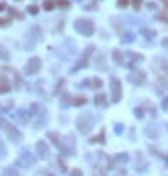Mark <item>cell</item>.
<instances>
[{"label": "cell", "instance_id": "cell-1", "mask_svg": "<svg viewBox=\"0 0 168 176\" xmlns=\"http://www.w3.org/2000/svg\"><path fill=\"white\" fill-rule=\"evenodd\" d=\"M76 29L84 35H92L94 33V24L88 22V20H78L76 22Z\"/></svg>", "mask_w": 168, "mask_h": 176}, {"label": "cell", "instance_id": "cell-2", "mask_svg": "<svg viewBox=\"0 0 168 176\" xmlns=\"http://www.w3.org/2000/svg\"><path fill=\"white\" fill-rule=\"evenodd\" d=\"M39 67H41L39 59H31V61L27 63V67H26V73H27V74H31V73H35V70H39Z\"/></svg>", "mask_w": 168, "mask_h": 176}, {"label": "cell", "instance_id": "cell-3", "mask_svg": "<svg viewBox=\"0 0 168 176\" xmlns=\"http://www.w3.org/2000/svg\"><path fill=\"white\" fill-rule=\"evenodd\" d=\"M2 127H4V129H6V131L10 133V137H12L14 141H18V139H20V133H18V129H14V127H12V125H10L8 121H2Z\"/></svg>", "mask_w": 168, "mask_h": 176}, {"label": "cell", "instance_id": "cell-4", "mask_svg": "<svg viewBox=\"0 0 168 176\" xmlns=\"http://www.w3.org/2000/svg\"><path fill=\"white\" fill-rule=\"evenodd\" d=\"M111 90H113V100H119V96H121V86H119V80L117 78H113L111 80Z\"/></svg>", "mask_w": 168, "mask_h": 176}, {"label": "cell", "instance_id": "cell-5", "mask_svg": "<svg viewBox=\"0 0 168 176\" xmlns=\"http://www.w3.org/2000/svg\"><path fill=\"white\" fill-rule=\"evenodd\" d=\"M131 80H133L135 84H143V82H145V74H143L141 70H135V73H133V76H131Z\"/></svg>", "mask_w": 168, "mask_h": 176}, {"label": "cell", "instance_id": "cell-6", "mask_svg": "<svg viewBox=\"0 0 168 176\" xmlns=\"http://www.w3.org/2000/svg\"><path fill=\"white\" fill-rule=\"evenodd\" d=\"M8 90H10V82L6 80V76H0V94L8 92Z\"/></svg>", "mask_w": 168, "mask_h": 176}, {"label": "cell", "instance_id": "cell-7", "mask_svg": "<svg viewBox=\"0 0 168 176\" xmlns=\"http://www.w3.org/2000/svg\"><path fill=\"white\" fill-rule=\"evenodd\" d=\"M80 131H88V129L92 127V123H90V118H86V121H84V118H80Z\"/></svg>", "mask_w": 168, "mask_h": 176}, {"label": "cell", "instance_id": "cell-8", "mask_svg": "<svg viewBox=\"0 0 168 176\" xmlns=\"http://www.w3.org/2000/svg\"><path fill=\"white\" fill-rule=\"evenodd\" d=\"M37 151H39V157H47V145L45 143H37Z\"/></svg>", "mask_w": 168, "mask_h": 176}, {"label": "cell", "instance_id": "cell-9", "mask_svg": "<svg viewBox=\"0 0 168 176\" xmlns=\"http://www.w3.org/2000/svg\"><path fill=\"white\" fill-rule=\"evenodd\" d=\"M22 159H24V163H26V164H31V163H33V159L29 157V153H24V155H22Z\"/></svg>", "mask_w": 168, "mask_h": 176}, {"label": "cell", "instance_id": "cell-10", "mask_svg": "<svg viewBox=\"0 0 168 176\" xmlns=\"http://www.w3.org/2000/svg\"><path fill=\"white\" fill-rule=\"evenodd\" d=\"M27 12H29V14H37V12H39V8L35 6V4H31V6H27Z\"/></svg>", "mask_w": 168, "mask_h": 176}, {"label": "cell", "instance_id": "cell-11", "mask_svg": "<svg viewBox=\"0 0 168 176\" xmlns=\"http://www.w3.org/2000/svg\"><path fill=\"white\" fill-rule=\"evenodd\" d=\"M4 176H18V174H16V170H14V168H8L6 172H4Z\"/></svg>", "mask_w": 168, "mask_h": 176}, {"label": "cell", "instance_id": "cell-12", "mask_svg": "<svg viewBox=\"0 0 168 176\" xmlns=\"http://www.w3.org/2000/svg\"><path fill=\"white\" fill-rule=\"evenodd\" d=\"M117 6H119V8H125V6H129V0H119V2H117Z\"/></svg>", "mask_w": 168, "mask_h": 176}, {"label": "cell", "instance_id": "cell-13", "mask_svg": "<svg viewBox=\"0 0 168 176\" xmlns=\"http://www.w3.org/2000/svg\"><path fill=\"white\" fill-rule=\"evenodd\" d=\"M113 59H117V63H121V51H113Z\"/></svg>", "mask_w": 168, "mask_h": 176}, {"label": "cell", "instance_id": "cell-14", "mask_svg": "<svg viewBox=\"0 0 168 176\" xmlns=\"http://www.w3.org/2000/svg\"><path fill=\"white\" fill-rule=\"evenodd\" d=\"M104 102H106L104 96H102V94H98V96H96V104H104Z\"/></svg>", "mask_w": 168, "mask_h": 176}, {"label": "cell", "instance_id": "cell-15", "mask_svg": "<svg viewBox=\"0 0 168 176\" xmlns=\"http://www.w3.org/2000/svg\"><path fill=\"white\" fill-rule=\"evenodd\" d=\"M143 33H145V37H155V31H151V29H149V31H147V29H145V31H143Z\"/></svg>", "mask_w": 168, "mask_h": 176}, {"label": "cell", "instance_id": "cell-16", "mask_svg": "<svg viewBox=\"0 0 168 176\" xmlns=\"http://www.w3.org/2000/svg\"><path fill=\"white\" fill-rule=\"evenodd\" d=\"M45 8H47V10L53 8V2H51V0H47V2H45Z\"/></svg>", "mask_w": 168, "mask_h": 176}, {"label": "cell", "instance_id": "cell-17", "mask_svg": "<svg viewBox=\"0 0 168 176\" xmlns=\"http://www.w3.org/2000/svg\"><path fill=\"white\" fill-rule=\"evenodd\" d=\"M71 176H82V172H80V170H72Z\"/></svg>", "mask_w": 168, "mask_h": 176}, {"label": "cell", "instance_id": "cell-18", "mask_svg": "<svg viewBox=\"0 0 168 176\" xmlns=\"http://www.w3.org/2000/svg\"><path fill=\"white\" fill-rule=\"evenodd\" d=\"M133 6H135V8H139V6H141V0H133Z\"/></svg>", "mask_w": 168, "mask_h": 176}, {"label": "cell", "instance_id": "cell-19", "mask_svg": "<svg viewBox=\"0 0 168 176\" xmlns=\"http://www.w3.org/2000/svg\"><path fill=\"white\" fill-rule=\"evenodd\" d=\"M0 155H2V141H0Z\"/></svg>", "mask_w": 168, "mask_h": 176}, {"label": "cell", "instance_id": "cell-20", "mask_svg": "<svg viewBox=\"0 0 168 176\" xmlns=\"http://www.w3.org/2000/svg\"><path fill=\"white\" fill-rule=\"evenodd\" d=\"M164 45H166V47H168V39H164Z\"/></svg>", "mask_w": 168, "mask_h": 176}]
</instances>
